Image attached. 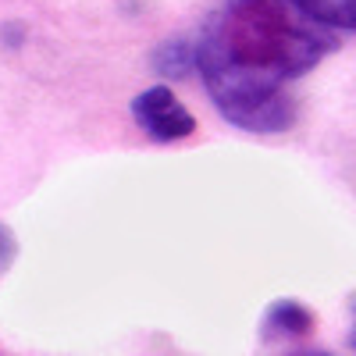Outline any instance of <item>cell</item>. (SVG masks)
I'll use <instances>...</instances> for the list:
<instances>
[{"label":"cell","mask_w":356,"mask_h":356,"mask_svg":"<svg viewBox=\"0 0 356 356\" xmlns=\"http://www.w3.org/2000/svg\"><path fill=\"white\" fill-rule=\"evenodd\" d=\"M314 332V314L300 300H278L264 314V339H300Z\"/></svg>","instance_id":"3957f363"},{"label":"cell","mask_w":356,"mask_h":356,"mask_svg":"<svg viewBox=\"0 0 356 356\" xmlns=\"http://www.w3.org/2000/svg\"><path fill=\"white\" fill-rule=\"evenodd\" d=\"M189 61H193V47L182 43V40H175V43H164V47L157 50L154 68H157L161 75H186Z\"/></svg>","instance_id":"5b68a950"},{"label":"cell","mask_w":356,"mask_h":356,"mask_svg":"<svg viewBox=\"0 0 356 356\" xmlns=\"http://www.w3.org/2000/svg\"><path fill=\"white\" fill-rule=\"evenodd\" d=\"M292 4L303 8L321 25L349 29V33H356V0H292Z\"/></svg>","instance_id":"277c9868"},{"label":"cell","mask_w":356,"mask_h":356,"mask_svg":"<svg viewBox=\"0 0 356 356\" xmlns=\"http://www.w3.org/2000/svg\"><path fill=\"white\" fill-rule=\"evenodd\" d=\"M349 310H353V332H349V346L356 349V292H353V300H349Z\"/></svg>","instance_id":"52a82bcc"},{"label":"cell","mask_w":356,"mask_h":356,"mask_svg":"<svg viewBox=\"0 0 356 356\" xmlns=\"http://www.w3.org/2000/svg\"><path fill=\"white\" fill-rule=\"evenodd\" d=\"M15 260V232L8 225H0V271Z\"/></svg>","instance_id":"8992f818"},{"label":"cell","mask_w":356,"mask_h":356,"mask_svg":"<svg viewBox=\"0 0 356 356\" xmlns=\"http://www.w3.org/2000/svg\"><path fill=\"white\" fill-rule=\"evenodd\" d=\"M132 118H136V125L157 143L186 139L196 129V118L182 107V100H178L168 86L143 89V93L132 100Z\"/></svg>","instance_id":"7a4b0ae2"},{"label":"cell","mask_w":356,"mask_h":356,"mask_svg":"<svg viewBox=\"0 0 356 356\" xmlns=\"http://www.w3.org/2000/svg\"><path fill=\"white\" fill-rule=\"evenodd\" d=\"M332 50L335 29L292 0H225L207 18L193 61L225 122L243 132H285L300 111L292 86Z\"/></svg>","instance_id":"6da1fadb"}]
</instances>
